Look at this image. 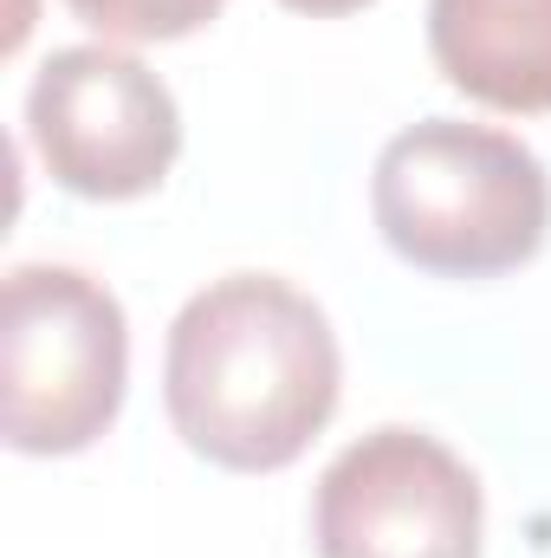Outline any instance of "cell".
<instances>
[{
	"label": "cell",
	"mask_w": 551,
	"mask_h": 558,
	"mask_svg": "<svg viewBox=\"0 0 551 558\" xmlns=\"http://www.w3.org/2000/svg\"><path fill=\"white\" fill-rule=\"evenodd\" d=\"M370 215L396 260L441 279H493L526 267L551 234L546 162L493 124L421 118L383 143Z\"/></svg>",
	"instance_id": "obj_2"
},
{
	"label": "cell",
	"mask_w": 551,
	"mask_h": 558,
	"mask_svg": "<svg viewBox=\"0 0 551 558\" xmlns=\"http://www.w3.org/2000/svg\"><path fill=\"white\" fill-rule=\"evenodd\" d=\"M279 7L311 13V20H338V13H357V7H370V0H279Z\"/></svg>",
	"instance_id": "obj_8"
},
{
	"label": "cell",
	"mask_w": 551,
	"mask_h": 558,
	"mask_svg": "<svg viewBox=\"0 0 551 558\" xmlns=\"http://www.w3.org/2000/svg\"><path fill=\"white\" fill-rule=\"evenodd\" d=\"M338 384L344 357L325 305L279 274L215 279L169 325V422L201 461L228 474L292 468L338 416Z\"/></svg>",
	"instance_id": "obj_1"
},
{
	"label": "cell",
	"mask_w": 551,
	"mask_h": 558,
	"mask_svg": "<svg viewBox=\"0 0 551 558\" xmlns=\"http://www.w3.org/2000/svg\"><path fill=\"white\" fill-rule=\"evenodd\" d=\"M480 533L474 468L421 428L357 435L311 487L318 558H480Z\"/></svg>",
	"instance_id": "obj_5"
},
{
	"label": "cell",
	"mask_w": 551,
	"mask_h": 558,
	"mask_svg": "<svg viewBox=\"0 0 551 558\" xmlns=\"http://www.w3.org/2000/svg\"><path fill=\"white\" fill-rule=\"evenodd\" d=\"M91 33H105V46L111 39H124V46H162V39H188V33H201L215 13H221V0H65Z\"/></svg>",
	"instance_id": "obj_7"
},
{
	"label": "cell",
	"mask_w": 551,
	"mask_h": 558,
	"mask_svg": "<svg viewBox=\"0 0 551 558\" xmlns=\"http://www.w3.org/2000/svg\"><path fill=\"white\" fill-rule=\"evenodd\" d=\"M26 137L46 175L85 202H137L182 156L169 85L118 46H65L26 85Z\"/></svg>",
	"instance_id": "obj_4"
},
{
	"label": "cell",
	"mask_w": 551,
	"mask_h": 558,
	"mask_svg": "<svg viewBox=\"0 0 551 558\" xmlns=\"http://www.w3.org/2000/svg\"><path fill=\"white\" fill-rule=\"evenodd\" d=\"M131 384V325L78 267H13L0 286V435L20 454L91 448Z\"/></svg>",
	"instance_id": "obj_3"
},
{
	"label": "cell",
	"mask_w": 551,
	"mask_h": 558,
	"mask_svg": "<svg viewBox=\"0 0 551 558\" xmlns=\"http://www.w3.org/2000/svg\"><path fill=\"white\" fill-rule=\"evenodd\" d=\"M428 52L487 111H551V0H428Z\"/></svg>",
	"instance_id": "obj_6"
}]
</instances>
